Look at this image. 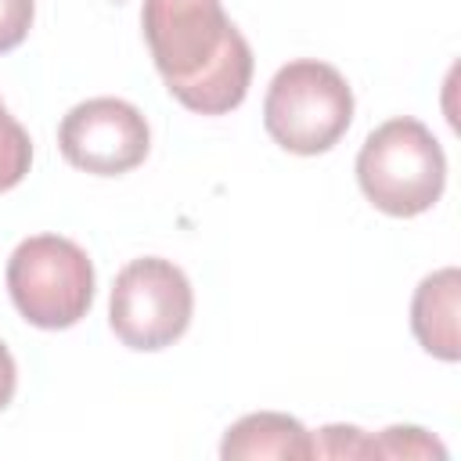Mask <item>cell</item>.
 <instances>
[{
  "instance_id": "1",
  "label": "cell",
  "mask_w": 461,
  "mask_h": 461,
  "mask_svg": "<svg viewBox=\"0 0 461 461\" xmlns=\"http://www.w3.org/2000/svg\"><path fill=\"white\" fill-rule=\"evenodd\" d=\"M144 40L166 90L198 115L234 112L252 83V47L220 0H144Z\"/></svg>"
},
{
  "instance_id": "2",
  "label": "cell",
  "mask_w": 461,
  "mask_h": 461,
  "mask_svg": "<svg viewBox=\"0 0 461 461\" xmlns=\"http://www.w3.org/2000/svg\"><path fill=\"white\" fill-rule=\"evenodd\" d=\"M357 184L385 216H418L432 209L447 187V155L425 122L396 115L360 144Z\"/></svg>"
},
{
  "instance_id": "3",
  "label": "cell",
  "mask_w": 461,
  "mask_h": 461,
  "mask_svg": "<svg viewBox=\"0 0 461 461\" xmlns=\"http://www.w3.org/2000/svg\"><path fill=\"white\" fill-rule=\"evenodd\" d=\"M353 122V90L328 61H288L267 86L263 126L292 155H321Z\"/></svg>"
},
{
  "instance_id": "4",
  "label": "cell",
  "mask_w": 461,
  "mask_h": 461,
  "mask_svg": "<svg viewBox=\"0 0 461 461\" xmlns=\"http://www.w3.org/2000/svg\"><path fill=\"white\" fill-rule=\"evenodd\" d=\"M7 292L29 324L61 331L94 303V263L72 238L32 234L7 259Z\"/></svg>"
},
{
  "instance_id": "5",
  "label": "cell",
  "mask_w": 461,
  "mask_h": 461,
  "mask_svg": "<svg viewBox=\"0 0 461 461\" xmlns=\"http://www.w3.org/2000/svg\"><path fill=\"white\" fill-rule=\"evenodd\" d=\"M194 295L187 274L158 256L126 263L115 274L108 299V324L130 349L155 353L173 346L191 324Z\"/></svg>"
},
{
  "instance_id": "6",
  "label": "cell",
  "mask_w": 461,
  "mask_h": 461,
  "mask_svg": "<svg viewBox=\"0 0 461 461\" xmlns=\"http://www.w3.org/2000/svg\"><path fill=\"white\" fill-rule=\"evenodd\" d=\"M58 148L68 166L94 176H122L148 158L151 130L140 108L122 97L79 101L58 126Z\"/></svg>"
},
{
  "instance_id": "7",
  "label": "cell",
  "mask_w": 461,
  "mask_h": 461,
  "mask_svg": "<svg viewBox=\"0 0 461 461\" xmlns=\"http://www.w3.org/2000/svg\"><path fill=\"white\" fill-rule=\"evenodd\" d=\"M457 306H461V274L457 267H443L414 288L411 299V331L425 353L439 360L461 357V331H457Z\"/></svg>"
},
{
  "instance_id": "8",
  "label": "cell",
  "mask_w": 461,
  "mask_h": 461,
  "mask_svg": "<svg viewBox=\"0 0 461 461\" xmlns=\"http://www.w3.org/2000/svg\"><path fill=\"white\" fill-rule=\"evenodd\" d=\"M220 457L252 461V457H313V436L299 418L277 411H256L234 421L220 443Z\"/></svg>"
},
{
  "instance_id": "9",
  "label": "cell",
  "mask_w": 461,
  "mask_h": 461,
  "mask_svg": "<svg viewBox=\"0 0 461 461\" xmlns=\"http://www.w3.org/2000/svg\"><path fill=\"white\" fill-rule=\"evenodd\" d=\"M29 166H32V140L0 101V191L18 187Z\"/></svg>"
},
{
  "instance_id": "10",
  "label": "cell",
  "mask_w": 461,
  "mask_h": 461,
  "mask_svg": "<svg viewBox=\"0 0 461 461\" xmlns=\"http://www.w3.org/2000/svg\"><path fill=\"white\" fill-rule=\"evenodd\" d=\"M375 443V457H447L443 443H436L418 425H393Z\"/></svg>"
},
{
  "instance_id": "11",
  "label": "cell",
  "mask_w": 461,
  "mask_h": 461,
  "mask_svg": "<svg viewBox=\"0 0 461 461\" xmlns=\"http://www.w3.org/2000/svg\"><path fill=\"white\" fill-rule=\"evenodd\" d=\"M371 457L375 443L371 436H364L353 425H328L321 429V436L313 439V457Z\"/></svg>"
},
{
  "instance_id": "12",
  "label": "cell",
  "mask_w": 461,
  "mask_h": 461,
  "mask_svg": "<svg viewBox=\"0 0 461 461\" xmlns=\"http://www.w3.org/2000/svg\"><path fill=\"white\" fill-rule=\"evenodd\" d=\"M36 0H0V54L14 50L32 29Z\"/></svg>"
},
{
  "instance_id": "13",
  "label": "cell",
  "mask_w": 461,
  "mask_h": 461,
  "mask_svg": "<svg viewBox=\"0 0 461 461\" xmlns=\"http://www.w3.org/2000/svg\"><path fill=\"white\" fill-rule=\"evenodd\" d=\"M14 385H18V367H14V357H11V349L0 342V411L11 403V396H14Z\"/></svg>"
}]
</instances>
